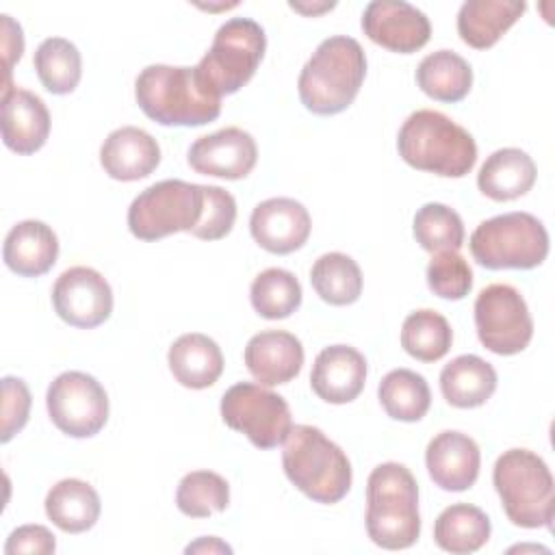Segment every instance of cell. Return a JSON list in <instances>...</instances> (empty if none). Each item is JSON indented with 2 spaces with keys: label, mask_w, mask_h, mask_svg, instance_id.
<instances>
[{
  "label": "cell",
  "mask_w": 555,
  "mask_h": 555,
  "mask_svg": "<svg viewBox=\"0 0 555 555\" xmlns=\"http://www.w3.org/2000/svg\"><path fill=\"white\" fill-rule=\"evenodd\" d=\"M490 518L483 509L470 503H455L444 507L434 522L436 544L453 555H468L479 551L490 538Z\"/></svg>",
  "instance_id": "obj_29"
},
{
  "label": "cell",
  "mask_w": 555,
  "mask_h": 555,
  "mask_svg": "<svg viewBox=\"0 0 555 555\" xmlns=\"http://www.w3.org/2000/svg\"><path fill=\"white\" fill-rule=\"evenodd\" d=\"M366 384V360L351 345H330L319 351L310 373L314 395L340 405L353 401Z\"/></svg>",
  "instance_id": "obj_18"
},
{
  "label": "cell",
  "mask_w": 555,
  "mask_h": 555,
  "mask_svg": "<svg viewBox=\"0 0 555 555\" xmlns=\"http://www.w3.org/2000/svg\"><path fill=\"white\" fill-rule=\"evenodd\" d=\"M50 421L72 438H91L108 421L104 386L82 371L61 373L46 392Z\"/></svg>",
  "instance_id": "obj_12"
},
{
  "label": "cell",
  "mask_w": 555,
  "mask_h": 555,
  "mask_svg": "<svg viewBox=\"0 0 555 555\" xmlns=\"http://www.w3.org/2000/svg\"><path fill=\"white\" fill-rule=\"evenodd\" d=\"M473 258L492 271L533 269L548 256V232L529 212H505L481 221L468 241Z\"/></svg>",
  "instance_id": "obj_7"
},
{
  "label": "cell",
  "mask_w": 555,
  "mask_h": 555,
  "mask_svg": "<svg viewBox=\"0 0 555 555\" xmlns=\"http://www.w3.org/2000/svg\"><path fill=\"white\" fill-rule=\"evenodd\" d=\"M535 176V163L527 152L518 147H501L483 160L477 173V186L494 202H512L531 191Z\"/></svg>",
  "instance_id": "obj_24"
},
{
  "label": "cell",
  "mask_w": 555,
  "mask_h": 555,
  "mask_svg": "<svg viewBox=\"0 0 555 555\" xmlns=\"http://www.w3.org/2000/svg\"><path fill=\"white\" fill-rule=\"evenodd\" d=\"M204 212V184L160 180L141 191L128 208V228L141 241L193 232Z\"/></svg>",
  "instance_id": "obj_8"
},
{
  "label": "cell",
  "mask_w": 555,
  "mask_h": 555,
  "mask_svg": "<svg viewBox=\"0 0 555 555\" xmlns=\"http://www.w3.org/2000/svg\"><path fill=\"white\" fill-rule=\"evenodd\" d=\"M234 221H236L234 197L221 186L204 184V212L191 234L202 241H219L232 232Z\"/></svg>",
  "instance_id": "obj_38"
},
{
  "label": "cell",
  "mask_w": 555,
  "mask_h": 555,
  "mask_svg": "<svg viewBox=\"0 0 555 555\" xmlns=\"http://www.w3.org/2000/svg\"><path fill=\"white\" fill-rule=\"evenodd\" d=\"M249 301L262 319H286L301 306V284L291 271L271 267L254 278Z\"/></svg>",
  "instance_id": "obj_34"
},
{
  "label": "cell",
  "mask_w": 555,
  "mask_h": 555,
  "mask_svg": "<svg viewBox=\"0 0 555 555\" xmlns=\"http://www.w3.org/2000/svg\"><path fill=\"white\" fill-rule=\"evenodd\" d=\"M134 98L139 108L160 126H204L221 113V95L197 65H147L134 80Z\"/></svg>",
  "instance_id": "obj_1"
},
{
  "label": "cell",
  "mask_w": 555,
  "mask_h": 555,
  "mask_svg": "<svg viewBox=\"0 0 555 555\" xmlns=\"http://www.w3.org/2000/svg\"><path fill=\"white\" fill-rule=\"evenodd\" d=\"M440 390L453 408H479L496 390V371L475 353L457 356L440 371Z\"/></svg>",
  "instance_id": "obj_26"
},
{
  "label": "cell",
  "mask_w": 555,
  "mask_h": 555,
  "mask_svg": "<svg viewBox=\"0 0 555 555\" xmlns=\"http://www.w3.org/2000/svg\"><path fill=\"white\" fill-rule=\"evenodd\" d=\"M453 343V330L449 321L429 308L414 310L401 325V347L408 356L421 362H436L444 358Z\"/></svg>",
  "instance_id": "obj_33"
},
{
  "label": "cell",
  "mask_w": 555,
  "mask_h": 555,
  "mask_svg": "<svg viewBox=\"0 0 555 555\" xmlns=\"http://www.w3.org/2000/svg\"><path fill=\"white\" fill-rule=\"evenodd\" d=\"M54 551L56 540L43 525H22L11 531L4 544L7 555H50Z\"/></svg>",
  "instance_id": "obj_40"
},
{
  "label": "cell",
  "mask_w": 555,
  "mask_h": 555,
  "mask_svg": "<svg viewBox=\"0 0 555 555\" xmlns=\"http://www.w3.org/2000/svg\"><path fill=\"white\" fill-rule=\"evenodd\" d=\"M366 533L373 544L401 551L421 535L418 483L408 466L384 462L366 481Z\"/></svg>",
  "instance_id": "obj_4"
},
{
  "label": "cell",
  "mask_w": 555,
  "mask_h": 555,
  "mask_svg": "<svg viewBox=\"0 0 555 555\" xmlns=\"http://www.w3.org/2000/svg\"><path fill=\"white\" fill-rule=\"evenodd\" d=\"M364 35L399 54H412L421 50L431 35L429 17L405 0H373L362 13Z\"/></svg>",
  "instance_id": "obj_14"
},
{
  "label": "cell",
  "mask_w": 555,
  "mask_h": 555,
  "mask_svg": "<svg viewBox=\"0 0 555 555\" xmlns=\"http://www.w3.org/2000/svg\"><path fill=\"white\" fill-rule=\"evenodd\" d=\"M416 85L431 100L453 104L468 95L473 87V69L457 52L436 50L418 63Z\"/></svg>",
  "instance_id": "obj_28"
},
{
  "label": "cell",
  "mask_w": 555,
  "mask_h": 555,
  "mask_svg": "<svg viewBox=\"0 0 555 555\" xmlns=\"http://www.w3.org/2000/svg\"><path fill=\"white\" fill-rule=\"evenodd\" d=\"M282 466L288 481L314 503H338L351 488L349 457L312 425H295L288 431Z\"/></svg>",
  "instance_id": "obj_5"
},
{
  "label": "cell",
  "mask_w": 555,
  "mask_h": 555,
  "mask_svg": "<svg viewBox=\"0 0 555 555\" xmlns=\"http://www.w3.org/2000/svg\"><path fill=\"white\" fill-rule=\"evenodd\" d=\"M223 423L247 436L258 449H273L282 444L293 429L291 408L278 392L267 390L262 384L238 382L221 397Z\"/></svg>",
  "instance_id": "obj_10"
},
{
  "label": "cell",
  "mask_w": 555,
  "mask_h": 555,
  "mask_svg": "<svg viewBox=\"0 0 555 555\" xmlns=\"http://www.w3.org/2000/svg\"><path fill=\"white\" fill-rule=\"evenodd\" d=\"M0 17H2V54H4V72H7L4 87H2V95H4L13 89L11 69H13L15 61L22 59L24 35H22V26L11 15H0Z\"/></svg>",
  "instance_id": "obj_41"
},
{
  "label": "cell",
  "mask_w": 555,
  "mask_h": 555,
  "mask_svg": "<svg viewBox=\"0 0 555 555\" xmlns=\"http://www.w3.org/2000/svg\"><path fill=\"white\" fill-rule=\"evenodd\" d=\"M186 553H232V548L219 538H199L197 542L186 546Z\"/></svg>",
  "instance_id": "obj_42"
},
{
  "label": "cell",
  "mask_w": 555,
  "mask_h": 555,
  "mask_svg": "<svg viewBox=\"0 0 555 555\" xmlns=\"http://www.w3.org/2000/svg\"><path fill=\"white\" fill-rule=\"evenodd\" d=\"M527 4L518 0H466L457 11V35L475 48H492L525 13Z\"/></svg>",
  "instance_id": "obj_23"
},
{
  "label": "cell",
  "mask_w": 555,
  "mask_h": 555,
  "mask_svg": "<svg viewBox=\"0 0 555 555\" xmlns=\"http://www.w3.org/2000/svg\"><path fill=\"white\" fill-rule=\"evenodd\" d=\"M334 7V2H330V4H321V7H306V4H299V2H291V9H295V11H301V13H306V15H314V13H319V11H327V9H332Z\"/></svg>",
  "instance_id": "obj_43"
},
{
  "label": "cell",
  "mask_w": 555,
  "mask_h": 555,
  "mask_svg": "<svg viewBox=\"0 0 555 555\" xmlns=\"http://www.w3.org/2000/svg\"><path fill=\"white\" fill-rule=\"evenodd\" d=\"M30 414V390L20 377H2V434L0 440L9 442L24 429Z\"/></svg>",
  "instance_id": "obj_39"
},
{
  "label": "cell",
  "mask_w": 555,
  "mask_h": 555,
  "mask_svg": "<svg viewBox=\"0 0 555 555\" xmlns=\"http://www.w3.org/2000/svg\"><path fill=\"white\" fill-rule=\"evenodd\" d=\"M310 284L323 301L332 306H349L358 301L362 293V271L351 256L330 251L314 260Z\"/></svg>",
  "instance_id": "obj_31"
},
{
  "label": "cell",
  "mask_w": 555,
  "mask_h": 555,
  "mask_svg": "<svg viewBox=\"0 0 555 555\" xmlns=\"http://www.w3.org/2000/svg\"><path fill=\"white\" fill-rule=\"evenodd\" d=\"M50 134V111L28 89H11L2 95V141L17 154H35Z\"/></svg>",
  "instance_id": "obj_21"
},
{
  "label": "cell",
  "mask_w": 555,
  "mask_h": 555,
  "mask_svg": "<svg viewBox=\"0 0 555 555\" xmlns=\"http://www.w3.org/2000/svg\"><path fill=\"white\" fill-rule=\"evenodd\" d=\"M193 171L225 180H241L251 173L258 160L256 139L236 126L199 137L186 156Z\"/></svg>",
  "instance_id": "obj_15"
},
{
  "label": "cell",
  "mask_w": 555,
  "mask_h": 555,
  "mask_svg": "<svg viewBox=\"0 0 555 555\" xmlns=\"http://www.w3.org/2000/svg\"><path fill=\"white\" fill-rule=\"evenodd\" d=\"M160 163V147L156 139L137 126H121L113 130L100 147V165L121 182L147 178Z\"/></svg>",
  "instance_id": "obj_20"
},
{
  "label": "cell",
  "mask_w": 555,
  "mask_h": 555,
  "mask_svg": "<svg viewBox=\"0 0 555 555\" xmlns=\"http://www.w3.org/2000/svg\"><path fill=\"white\" fill-rule=\"evenodd\" d=\"M475 327L481 345L496 356L520 353L533 336L527 301L509 284H490L477 295Z\"/></svg>",
  "instance_id": "obj_11"
},
{
  "label": "cell",
  "mask_w": 555,
  "mask_h": 555,
  "mask_svg": "<svg viewBox=\"0 0 555 555\" xmlns=\"http://www.w3.org/2000/svg\"><path fill=\"white\" fill-rule=\"evenodd\" d=\"M167 362L176 382L193 390L212 386L223 373V353L219 345L199 332L176 338L169 347Z\"/></svg>",
  "instance_id": "obj_25"
},
{
  "label": "cell",
  "mask_w": 555,
  "mask_h": 555,
  "mask_svg": "<svg viewBox=\"0 0 555 555\" xmlns=\"http://www.w3.org/2000/svg\"><path fill=\"white\" fill-rule=\"evenodd\" d=\"M102 512L95 488L82 479H61L46 494L48 518L65 533H82L91 529Z\"/></svg>",
  "instance_id": "obj_27"
},
{
  "label": "cell",
  "mask_w": 555,
  "mask_h": 555,
  "mask_svg": "<svg viewBox=\"0 0 555 555\" xmlns=\"http://www.w3.org/2000/svg\"><path fill=\"white\" fill-rule=\"evenodd\" d=\"M492 483L505 516L516 527H551L555 507L553 475L538 453L529 449L503 451L494 462Z\"/></svg>",
  "instance_id": "obj_6"
},
{
  "label": "cell",
  "mask_w": 555,
  "mask_h": 555,
  "mask_svg": "<svg viewBox=\"0 0 555 555\" xmlns=\"http://www.w3.org/2000/svg\"><path fill=\"white\" fill-rule=\"evenodd\" d=\"M267 50L262 26L249 17H232L219 26L212 46L197 63L206 82L223 98L251 80Z\"/></svg>",
  "instance_id": "obj_9"
},
{
  "label": "cell",
  "mask_w": 555,
  "mask_h": 555,
  "mask_svg": "<svg viewBox=\"0 0 555 555\" xmlns=\"http://www.w3.org/2000/svg\"><path fill=\"white\" fill-rule=\"evenodd\" d=\"M427 286L442 299H464L473 288V271L457 251H438L427 264Z\"/></svg>",
  "instance_id": "obj_37"
},
{
  "label": "cell",
  "mask_w": 555,
  "mask_h": 555,
  "mask_svg": "<svg viewBox=\"0 0 555 555\" xmlns=\"http://www.w3.org/2000/svg\"><path fill=\"white\" fill-rule=\"evenodd\" d=\"M412 230L416 243L431 254L457 251L464 245L462 217L438 202H427L416 210Z\"/></svg>",
  "instance_id": "obj_35"
},
{
  "label": "cell",
  "mask_w": 555,
  "mask_h": 555,
  "mask_svg": "<svg viewBox=\"0 0 555 555\" xmlns=\"http://www.w3.org/2000/svg\"><path fill=\"white\" fill-rule=\"evenodd\" d=\"M366 76V54L347 35L323 39L301 67L297 91L314 115H336L351 106Z\"/></svg>",
  "instance_id": "obj_2"
},
{
  "label": "cell",
  "mask_w": 555,
  "mask_h": 555,
  "mask_svg": "<svg viewBox=\"0 0 555 555\" xmlns=\"http://www.w3.org/2000/svg\"><path fill=\"white\" fill-rule=\"evenodd\" d=\"M399 156L414 169L464 178L477 163L473 134L440 111H414L397 134Z\"/></svg>",
  "instance_id": "obj_3"
},
{
  "label": "cell",
  "mask_w": 555,
  "mask_h": 555,
  "mask_svg": "<svg viewBox=\"0 0 555 555\" xmlns=\"http://www.w3.org/2000/svg\"><path fill=\"white\" fill-rule=\"evenodd\" d=\"M308 208L293 197H271L260 202L249 217L254 241L278 256L301 249L310 236Z\"/></svg>",
  "instance_id": "obj_16"
},
{
  "label": "cell",
  "mask_w": 555,
  "mask_h": 555,
  "mask_svg": "<svg viewBox=\"0 0 555 555\" xmlns=\"http://www.w3.org/2000/svg\"><path fill=\"white\" fill-rule=\"evenodd\" d=\"M35 69L41 85L54 93H72L82 76V59L78 48L65 37H48L35 50Z\"/></svg>",
  "instance_id": "obj_32"
},
{
  "label": "cell",
  "mask_w": 555,
  "mask_h": 555,
  "mask_svg": "<svg viewBox=\"0 0 555 555\" xmlns=\"http://www.w3.org/2000/svg\"><path fill=\"white\" fill-rule=\"evenodd\" d=\"M377 397L386 414L403 423L421 421L431 405V392L425 377L410 369L386 373L379 382Z\"/></svg>",
  "instance_id": "obj_30"
},
{
  "label": "cell",
  "mask_w": 555,
  "mask_h": 555,
  "mask_svg": "<svg viewBox=\"0 0 555 555\" xmlns=\"http://www.w3.org/2000/svg\"><path fill=\"white\" fill-rule=\"evenodd\" d=\"M230 503L228 481L212 470L186 473L176 490V505L184 516L206 518L223 512Z\"/></svg>",
  "instance_id": "obj_36"
},
{
  "label": "cell",
  "mask_w": 555,
  "mask_h": 555,
  "mask_svg": "<svg viewBox=\"0 0 555 555\" xmlns=\"http://www.w3.org/2000/svg\"><path fill=\"white\" fill-rule=\"evenodd\" d=\"M245 366L262 386H280L295 379L304 366L301 340L284 330H264L245 345Z\"/></svg>",
  "instance_id": "obj_19"
},
{
  "label": "cell",
  "mask_w": 555,
  "mask_h": 555,
  "mask_svg": "<svg viewBox=\"0 0 555 555\" xmlns=\"http://www.w3.org/2000/svg\"><path fill=\"white\" fill-rule=\"evenodd\" d=\"M425 466L438 488L447 492H462L477 481L481 453L470 436L447 429L429 440Z\"/></svg>",
  "instance_id": "obj_17"
},
{
  "label": "cell",
  "mask_w": 555,
  "mask_h": 555,
  "mask_svg": "<svg viewBox=\"0 0 555 555\" xmlns=\"http://www.w3.org/2000/svg\"><path fill=\"white\" fill-rule=\"evenodd\" d=\"M2 258L13 273L22 278H39L54 267L59 258V238L43 221H20L4 238Z\"/></svg>",
  "instance_id": "obj_22"
},
{
  "label": "cell",
  "mask_w": 555,
  "mask_h": 555,
  "mask_svg": "<svg viewBox=\"0 0 555 555\" xmlns=\"http://www.w3.org/2000/svg\"><path fill=\"white\" fill-rule=\"evenodd\" d=\"M54 312L74 327L91 330L113 312V291L102 273L91 267L63 271L52 286Z\"/></svg>",
  "instance_id": "obj_13"
}]
</instances>
